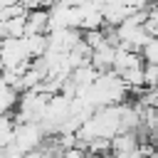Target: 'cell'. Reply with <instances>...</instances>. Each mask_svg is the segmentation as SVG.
<instances>
[{
  "instance_id": "cell-1",
  "label": "cell",
  "mask_w": 158,
  "mask_h": 158,
  "mask_svg": "<svg viewBox=\"0 0 158 158\" xmlns=\"http://www.w3.org/2000/svg\"><path fill=\"white\" fill-rule=\"evenodd\" d=\"M47 131L42 128V123H17L15 126V146L22 151V153H32V151H40L44 143H47Z\"/></svg>"
},
{
  "instance_id": "cell-2",
  "label": "cell",
  "mask_w": 158,
  "mask_h": 158,
  "mask_svg": "<svg viewBox=\"0 0 158 158\" xmlns=\"http://www.w3.org/2000/svg\"><path fill=\"white\" fill-rule=\"evenodd\" d=\"M143 143V136L141 133H136V131H123V133H118V136H114L111 138V153H133V151H138V146Z\"/></svg>"
},
{
  "instance_id": "cell-3",
  "label": "cell",
  "mask_w": 158,
  "mask_h": 158,
  "mask_svg": "<svg viewBox=\"0 0 158 158\" xmlns=\"http://www.w3.org/2000/svg\"><path fill=\"white\" fill-rule=\"evenodd\" d=\"M15 114H5V116H0V153L7 148V146H12V141H15Z\"/></svg>"
},
{
  "instance_id": "cell-4",
  "label": "cell",
  "mask_w": 158,
  "mask_h": 158,
  "mask_svg": "<svg viewBox=\"0 0 158 158\" xmlns=\"http://www.w3.org/2000/svg\"><path fill=\"white\" fill-rule=\"evenodd\" d=\"M141 57H143V62H146V64L158 67V40H151V42L141 49Z\"/></svg>"
},
{
  "instance_id": "cell-5",
  "label": "cell",
  "mask_w": 158,
  "mask_h": 158,
  "mask_svg": "<svg viewBox=\"0 0 158 158\" xmlns=\"http://www.w3.org/2000/svg\"><path fill=\"white\" fill-rule=\"evenodd\" d=\"M156 133H158V121H156Z\"/></svg>"
}]
</instances>
